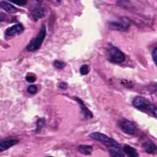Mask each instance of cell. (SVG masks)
I'll return each instance as SVG.
<instances>
[{
    "label": "cell",
    "instance_id": "6da1fadb",
    "mask_svg": "<svg viewBox=\"0 0 157 157\" xmlns=\"http://www.w3.org/2000/svg\"><path fill=\"white\" fill-rule=\"evenodd\" d=\"M132 104L136 108L142 110H147L157 118V107L147 99L141 96H137L134 99Z\"/></svg>",
    "mask_w": 157,
    "mask_h": 157
},
{
    "label": "cell",
    "instance_id": "7a4b0ae2",
    "mask_svg": "<svg viewBox=\"0 0 157 157\" xmlns=\"http://www.w3.org/2000/svg\"><path fill=\"white\" fill-rule=\"evenodd\" d=\"M46 35L45 26L43 25L40 28V32L38 35L34 39H33L26 46V49L30 52H34L38 50L42 45L44 38Z\"/></svg>",
    "mask_w": 157,
    "mask_h": 157
},
{
    "label": "cell",
    "instance_id": "3957f363",
    "mask_svg": "<svg viewBox=\"0 0 157 157\" xmlns=\"http://www.w3.org/2000/svg\"><path fill=\"white\" fill-rule=\"evenodd\" d=\"M107 56L109 60L114 63H121L126 59L124 53L119 48L113 45L107 49Z\"/></svg>",
    "mask_w": 157,
    "mask_h": 157
},
{
    "label": "cell",
    "instance_id": "277c9868",
    "mask_svg": "<svg viewBox=\"0 0 157 157\" xmlns=\"http://www.w3.org/2000/svg\"><path fill=\"white\" fill-rule=\"evenodd\" d=\"M110 28L117 31H126L130 26L129 20L126 17H121L117 21H111L109 25Z\"/></svg>",
    "mask_w": 157,
    "mask_h": 157
},
{
    "label": "cell",
    "instance_id": "5b68a950",
    "mask_svg": "<svg viewBox=\"0 0 157 157\" xmlns=\"http://www.w3.org/2000/svg\"><path fill=\"white\" fill-rule=\"evenodd\" d=\"M118 126L120 129L126 134L132 135L136 132V128L134 124L130 121L123 118L118 122Z\"/></svg>",
    "mask_w": 157,
    "mask_h": 157
},
{
    "label": "cell",
    "instance_id": "8992f818",
    "mask_svg": "<svg viewBox=\"0 0 157 157\" xmlns=\"http://www.w3.org/2000/svg\"><path fill=\"white\" fill-rule=\"evenodd\" d=\"M74 99L78 102V105H79V106L80 107L82 113L83 115V117L85 118H87V119L92 118L93 117L92 112L87 108V107L85 105V104L82 101V100L80 99V98H77V97H75Z\"/></svg>",
    "mask_w": 157,
    "mask_h": 157
},
{
    "label": "cell",
    "instance_id": "52a82bcc",
    "mask_svg": "<svg viewBox=\"0 0 157 157\" xmlns=\"http://www.w3.org/2000/svg\"><path fill=\"white\" fill-rule=\"evenodd\" d=\"M23 30L24 28L22 25L18 23L14 25L10 28H8L6 29L5 33L7 36H16L22 33L23 32Z\"/></svg>",
    "mask_w": 157,
    "mask_h": 157
},
{
    "label": "cell",
    "instance_id": "ba28073f",
    "mask_svg": "<svg viewBox=\"0 0 157 157\" xmlns=\"http://www.w3.org/2000/svg\"><path fill=\"white\" fill-rule=\"evenodd\" d=\"M88 137L94 140H96L101 142H104V143L108 142L110 140V138L107 136L99 132H91L88 135Z\"/></svg>",
    "mask_w": 157,
    "mask_h": 157
},
{
    "label": "cell",
    "instance_id": "9c48e42d",
    "mask_svg": "<svg viewBox=\"0 0 157 157\" xmlns=\"http://www.w3.org/2000/svg\"><path fill=\"white\" fill-rule=\"evenodd\" d=\"M142 148L147 153H153L157 150L156 145L151 140H147L142 145Z\"/></svg>",
    "mask_w": 157,
    "mask_h": 157
},
{
    "label": "cell",
    "instance_id": "30bf717a",
    "mask_svg": "<svg viewBox=\"0 0 157 157\" xmlns=\"http://www.w3.org/2000/svg\"><path fill=\"white\" fill-rule=\"evenodd\" d=\"M46 14V10L42 7H36L35 8L33 12L32 15L35 20H37L40 18H42L45 16Z\"/></svg>",
    "mask_w": 157,
    "mask_h": 157
},
{
    "label": "cell",
    "instance_id": "8fae6325",
    "mask_svg": "<svg viewBox=\"0 0 157 157\" xmlns=\"http://www.w3.org/2000/svg\"><path fill=\"white\" fill-rule=\"evenodd\" d=\"M18 142V140L16 139H10L0 142V152L7 150L10 147L16 144Z\"/></svg>",
    "mask_w": 157,
    "mask_h": 157
},
{
    "label": "cell",
    "instance_id": "7c38bea8",
    "mask_svg": "<svg viewBox=\"0 0 157 157\" xmlns=\"http://www.w3.org/2000/svg\"><path fill=\"white\" fill-rule=\"evenodd\" d=\"M123 149L129 157H140L136 150L129 145H124Z\"/></svg>",
    "mask_w": 157,
    "mask_h": 157
},
{
    "label": "cell",
    "instance_id": "4fadbf2b",
    "mask_svg": "<svg viewBox=\"0 0 157 157\" xmlns=\"http://www.w3.org/2000/svg\"><path fill=\"white\" fill-rule=\"evenodd\" d=\"M0 6L7 12L9 13H15L17 11V8L12 5L11 4L6 2V1H1L0 2Z\"/></svg>",
    "mask_w": 157,
    "mask_h": 157
},
{
    "label": "cell",
    "instance_id": "5bb4252c",
    "mask_svg": "<svg viewBox=\"0 0 157 157\" xmlns=\"http://www.w3.org/2000/svg\"><path fill=\"white\" fill-rule=\"evenodd\" d=\"M78 151L84 155H90L93 151V148L90 145H81L78 147Z\"/></svg>",
    "mask_w": 157,
    "mask_h": 157
},
{
    "label": "cell",
    "instance_id": "9a60e30c",
    "mask_svg": "<svg viewBox=\"0 0 157 157\" xmlns=\"http://www.w3.org/2000/svg\"><path fill=\"white\" fill-rule=\"evenodd\" d=\"M44 124H45V119H44V118L39 119L37 120V123H36V124H37L36 131L38 132H40L41 129H42V128L44 125Z\"/></svg>",
    "mask_w": 157,
    "mask_h": 157
},
{
    "label": "cell",
    "instance_id": "2e32d148",
    "mask_svg": "<svg viewBox=\"0 0 157 157\" xmlns=\"http://www.w3.org/2000/svg\"><path fill=\"white\" fill-rule=\"evenodd\" d=\"M89 72V67L88 65L83 64L80 68V72L82 75H86Z\"/></svg>",
    "mask_w": 157,
    "mask_h": 157
},
{
    "label": "cell",
    "instance_id": "e0dca14e",
    "mask_svg": "<svg viewBox=\"0 0 157 157\" xmlns=\"http://www.w3.org/2000/svg\"><path fill=\"white\" fill-rule=\"evenodd\" d=\"M109 152L111 157H124L123 153H120L113 150H110Z\"/></svg>",
    "mask_w": 157,
    "mask_h": 157
},
{
    "label": "cell",
    "instance_id": "ac0fdd59",
    "mask_svg": "<svg viewBox=\"0 0 157 157\" xmlns=\"http://www.w3.org/2000/svg\"><path fill=\"white\" fill-rule=\"evenodd\" d=\"M53 64L55 67L58 69H62L65 66V63L63 61H59V60H55L53 63Z\"/></svg>",
    "mask_w": 157,
    "mask_h": 157
},
{
    "label": "cell",
    "instance_id": "d6986e66",
    "mask_svg": "<svg viewBox=\"0 0 157 157\" xmlns=\"http://www.w3.org/2000/svg\"><path fill=\"white\" fill-rule=\"evenodd\" d=\"M27 91L31 94H35L37 91V86L34 85H29L27 88Z\"/></svg>",
    "mask_w": 157,
    "mask_h": 157
},
{
    "label": "cell",
    "instance_id": "ffe728a7",
    "mask_svg": "<svg viewBox=\"0 0 157 157\" xmlns=\"http://www.w3.org/2000/svg\"><path fill=\"white\" fill-rule=\"evenodd\" d=\"M151 55H152L153 59L157 66V47H155V48H153Z\"/></svg>",
    "mask_w": 157,
    "mask_h": 157
},
{
    "label": "cell",
    "instance_id": "44dd1931",
    "mask_svg": "<svg viewBox=\"0 0 157 157\" xmlns=\"http://www.w3.org/2000/svg\"><path fill=\"white\" fill-rule=\"evenodd\" d=\"M26 80L28 82H34L36 80V77L33 75H29V76H27L26 77Z\"/></svg>",
    "mask_w": 157,
    "mask_h": 157
},
{
    "label": "cell",
    "instance_id": "7402d4cb",
    "mask_svg": "<svg viewBox=\"0 0 157 157\" xmlns=\"http://www.w3.org/2000/svg\"><path fill=\"white\" fill-rule=\"evenodd\" d=\"M12 2L15 3L17 5H19V6H24L26 4L27 1H12Z\"/></svg>",
    "mask_w": 157,
    "mask_h": 157
},
{
    "label": "cell",
    "instance_id": "603a6c76",
    "mask_svg": "<svg viewBox=\"0 0 157 157\" xmlns=\"http://www.w3.org/2000/svg\"><path fill=\"white\" fill-rule=\"evenodd\" d=\"M59 88H61V89H63V90H65L67 88V84L66 83H64V82H62L59 84Z\"/></svg>",
    "mask_w": 157,
    "mask_h": 157
},
{
    "label": "cell",
    "instance_id": "cb8c5ba5",
    "mask_svg": "<svg viewBox=\"0 0 157 157\" xmlns=\"http://www.w3.org/2000/svg\"><path fill=\"white\" fill-rule=\"evenodd\" d=\"M152 89L156 92V93L157 94V83H155V84H153L151 86Z\"/></svg>",
    "mask_w": 157,
    "mask_h": 157
},
{
    "label": "cell",
    "instance_id": "d4e9b609",
    "mask_svg": "<svg viewBox=\"0 0 157 157\" xmlns=\"http://www.w3.org/2000/svg\"><path fill=\"white\" fill-rule=\"evenodd\" d=\"M1 21H2V19H1V18H0V22H1Z\"/></svg>",
    "mask_w": 157,
    "mask_h": 157
},
{
    "label": "cell",
    "instance_id": "484cf974",
    "mask_svg": "<svg viewBox=\"0 0 157 157\" xmlns=\"http://www.w3.org/2000/svg\"><path fill=\"white\" fill-rule=\"evenodd\" d=\"M47 157H53V156H47Z\"/></svg>",
    "mask_w": 157,
    "mask_h": 157
},
{
    "label": "cell",
    "instance_id": "4316f807",
    "mask_svg": "<svg viewBox=\"0 0 157 157\" xmlns=\"http://www.w3.org/2000/svg\"></svg>",
    "mask_w": 157,
    "mask_h": 157
}]
</instances>
